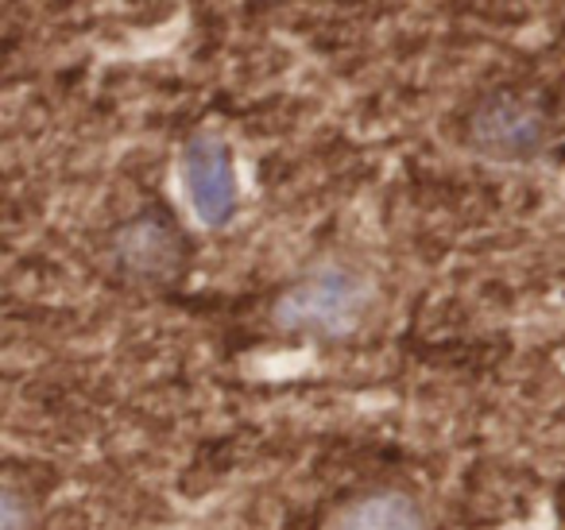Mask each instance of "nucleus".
I'll list each match as a JSON object with an SVG mask.
<instances>
[{
	"label": "nucleus",
	"instance_id": "1",
	"mask_svg": "<svg viewBox=\"0 0 565 530\" xmlns=\"http://www.w3.org/2000/svg\"><path fill=\"white\" fill-rule=\"evenodd\" d=\"M364 306H369V287L361 275L345 267H322L279 298L275 321L291 333L341 337L361 321Z\"/></svg>",
	"mask_w": 565,
	"mask_h": 530
},
{
	"label": "nucleus",
	"instance_id": "2",
	"mask_svg": "<svg viewBox=\"0 0 565 530\" xmlns=\"http://www.w3.org/2000/svg\"><path fill=\"white\" fill-rule=\"evenodd\" d=\"M182 194L190 213L205 229H221L236 218L241 187H236L233 151L217 136H194L182 151Z\"/></svg>",
	"mask_w": 565,
	"mask_h": 530
},
{
	"label": "nucleus",
	"instance_id": "3",
	"mask_svg": "<svg viewBox=\"0 0 565 530\" xmlns=\"http://www.w3.org/2000/svg\"><path fill=\"white\" fill-rule=\"evenodd\" d=\"M469 140L484 159L495 163H523L539 156L546 144V117L534 102L515 94H495L472 113Z\"/></svg>",
	"mask_w": 565,
	"mask_h": 530
},
{
	"label": "nucleus",
	"instance_id": "4",
	"mask_svg": "<svg viewBox=\"0 0 565 530\" xmlns=\"http://www.w3.org/2000/svg\"><path fill=\"white\" fill-rule=\"evenodd\" d=\"M117 259L132 275L163 279V275H174V267L182 264V241L167 221L136 218L117 233Z\"/></svg>",
	"mask_w": 565,
	"mask_h": 530
},
{
	"label": "nucleus",
	"instance_id": "5",
	"mask_svg": "<svg viewBox=\"0 0 565 530\" xmlns=\"http://www.w3.org/2000/svg\"><path fill=\"white\" fill-rule=\"evenodd\" d=\"M338 530H426L423 515H418L415 499L399 496V491H376L364 496L341 515Z\"/></svg>",
	"mask_w": 565,
	"mask_h": 530
},
{
	"label": "nucleus",
	"instance_id": "6",
	"mask_svg": "<svg viewBox=\"0 0 565 530\" xmlns=\"http://www.w3.org/2000/svg\"><path fill=\"white\" fill-rule=\"evenodd\" d=\"M0 522L4 530H24V504L17 499V491H4V504H0Z\"/></svg>",
	"mask_w": 565,
	"mask_h": 530
}]
</instances>
